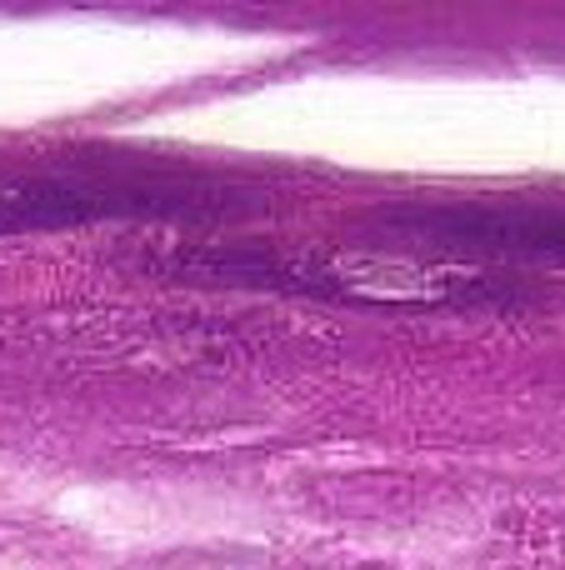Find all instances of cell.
<instances>
[{
  "mask_svg": "<svg viewBox=\"0 0 565 570\" xmlns=\"http://www.w3.org/2000/svg\"><path fill=\"white\" fill-rule=\"evenodd\" d=\"M126 210L106 196V186H70V180H26L0 176V236L16 230H66L90 216Z\"/></svg>",
  "mask_w": 565,
  "mask_h": 570,
  "instance_id": "6da1fadb",
  "label": "cell"
}]
</instances>
